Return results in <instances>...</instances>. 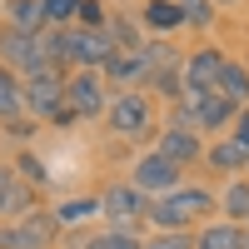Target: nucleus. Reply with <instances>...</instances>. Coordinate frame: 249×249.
Segmentation results:
<instances>
[{
    "label": "nucleus",
    "mask_w": 249,
    "mask_h": 249,
    "mask_svg": "<svg viewBox=\"0 0 249 249\" xmlns=\"http://www.w3.org/2000/svg\"><path fill=\"white\" fill-rule=\"evenodd\" d=\"M219 214L249 230V175H234V179H224V190H219Z\"/></svg>",
    "instance_id": "nucleus-17"
},
{
    "label": "nucleus",
    "mask_w": 249,
    "mask_h": 249,
    "mask_svg": "<svg viewBox=\"0 0 249 249\" xmlns=\"http://www.w3.org/2000/svg\"><path fill=\"white\" fill-rule=\"evenodd\" d=\"M0 65L15 70L20 80H25V75H40V70H55L50 55H45V40H40V35H20V30H10V25H0Z\"/></svg>",
    "instance_id": "nucleus-6"
},
{
    "label": "nucleus",
    "mask_w": 249,
    "mask_h": 249,
    "mask_svg": "<svg viewBox=\"0 0 249 249\" xmlns=\"http://www.w3.org/2000/svg\"><path fill=\"white\" fill-rule=\"evenodd\" d=\"M110 55H115V40L105 30L65 25V65H75V70H105Z\"/></svg>",
    "instance_id": "nucleus-8"
},
{
    "label": "nucleus",
    "mask_w": 249,
    "mask_h": 249,
    "mask_svg": "<svg viewBox=\"0 0 249 249\" xmlns=\"http://www.w3.org/2000/svg\"><path fill=\"white\" fill-rule=\"evenodd\" d=\"M40 210V190L15 170V164H0V224H15Z\"/></svg>",
    "instance_id": "nucleus-11"
},
{
    "label": "nucleus",
    "mask_w": 249,
    "mask_h": 249,
    "mask_svg": "<svg viewBox=\"0 0 249 249\" xmlns=\"http://www.w3.org/2000/svg\"><path fill=\"white\" fill-rule=\"evenodd\" d=\"M65 100H70V110H75V120L85 115V120H95V115H105L110 110V80L100 75V70H75L70 80H65Z\"/></svg>",
    "instance_id": "nucleus-10"
},
{
    "label": "nucleus",
    "mask_w": 249,
    "mask_h": 249,
    "mask_svg": "<svg viewBox=\"0 0 249 249\" xmlns=\"http://www.w3.org/2000/svg\"><path fill=\"white\" fill-rule=\"evenodd\" d=\"M234 140L249 150V105H244V110H239V120H234Z\"/></svg>",
    "instance_id": "nucleus-31"
},
{
    "label": "nucleus",
    "mask_w": 249,
    "mask_h": 249,
    "mask_svg": "<svg viewBox=\"0 0 249 249\" xmlns=\"http://www.w3.org/2000/svg\"><path fill=\"white\" fill-rule=\"evenodd\" d=\"M224 55L219 45H199V50H190V60H184V95H210L214 85H219V70H224ZM179 95V100H184Z\"/></svg>",
    "instance_id": "nucleus-13"
},
{
    "label": "nucleus",
    "mask_w": 249,
    "mask_h": 249,
    "mask_svg": "<svg viewBox=\"0 0 249 249\" xmlns=\"http://www.w3.org/2000/svg\"><path fill=\"white\" fill-rule=\"evenodd\" d=\"M105 124H110V135H120V140H144L155 130L150 95H144V90H120L110 100V110H105Z\"/></svg>",
    "instance_id": "nucleus-4"
},
{
    "label": "nucleus",
    "mask_w": 249,
    "mask_h": 249,
    "mask_svg": "<svg viewBox=\"0 0 249 249\" xmlns=\"http://www.w3.org/2000/svg\"><path fill=\"white\" fill-rule=\"evenodd\" d=\"M15 170L25 175V179L35 184V190H40V184H50V170H45V164H40L35 155H20V160H15Z\"/></svg>",
    "instance_id": "nucleus-29"
},
{
    "label": "nucleus",
    "mask_w": 249,
    "mask_h": 249,
    "mask_svg": "<svg viewBox=\"0 0 249 249\" xmlns=\"http://www.w3.org/2000/svg\"><path fill=\"white\" fill-rule=\"evenodd\" d=\"M105 0H80V15H75V25H85V30H105Z\"/></svg>",
    "instance_id": "nucleus-26"
},
{
    "label": "nucleus",
    "mask_w": 249,
    "mask_h": 249,
    "mask_svg": "<svg viewBox=\"0 0 249 249\" xmlns=\"http://www.w3.org/2000/svg\"><path fill=\"white\" fill-rule=\"evenodd\" d=\"M204 164H210L214 175H230V179H234V175L249 170V150H244L234 135H230V140H214L210 150H204Z\"/></svg>",
    "instance_id": "nucleus-15"
},
{
    "label": "nucleus",
    "mask_w": 249,
    "mask_h": 249,
    "mask_svg": "<svg viewBox=\"0 0 249 249\" xmlns=\"http://www.w3.org/2000/svg\"><path fill=\"white\" fill-rule=\"evenodd\" d=\"M85 249H144V239L135 230H105V234H95Z\"/></svg>",
    "instance_id": "nucleus-24"
},
{
    "label": "nucleus",
    "mask_w": 249,
    "mask_h": 249,
    "mask_svg": "<svg viewBox=\"0 0 249 249\" xmlns=\"http://www.w3.org/2000/svg\"><path fill=\"white\" fill-rule=\"evenodd\" d=\"M164 55H175V50H170V45H140V50H115V55H110V65L100 70V75H105L110 85H120V90H140L144 80L155 75V65H160Z\"/></svg>",
    "instance_id": "nucleus-5"
},
{
    "label": "nucleus",
    "mask_w": 249,
    "mask_h": 249,
    "mask_svg": "<svg viewBox=\"0 0 249 249\" xmlns=\"http://www.w3.org/2000/svg\"><path fill=\"white\" fill-rule=\"evenodd\" d=\"M5 135H10V140H20V144H25V140L35 135V124H30L25 115H20V120H10V124H5Z\"/></svg>",
    "instance_id": "nucleus-30"
},
{
    "label": "nucleus",
    "mask_w": 249,
    "mask_h": 249,
    "mask_svg": "<svg viewBox=\"0 0 249 249\" xmlns=\"http://www.w3.org/2000/svg\"><path fill=\"white\" fill-rule=\"evenodd\" d=\"M55 239H60L55 210H35L15 224H0V249H55Z\"/></svg>",
    "instance_id": "nucleus-7"
},
{
    "label": "nucleus",
    "mask_w": 249,
    "mask_h": 249,
    "mask_svg": "<svg viewBox=\"0 0 249 249\" xmlns=\"http://www.w3.org/2000/svg\"><path fill=\"white\" fill-rule=\"evenodd\" d=\"M105 35L115 40V50H140L144 45V25L135 15H124V10H110L105 15Z\"/></svg>",
    "instance_id": "nucleus-19"
},
{
    "label": "nucleus",
    "mask_w": 249,
    "mask_h": 249,
    "mask_svg": "<svg viewBox=\"0 0 249 249\" xmlns=\"http://www.w3.org/2000/svg\"><path fill=\"white\" fill-rule=\"evenodd\" d=\"M219 95H230L234 100V105L244 110L249 105V70L239 65V60H224V70H219V85H214Z\"/></svg>",
    "instance_id": "nucleus-23"
},
{
    "label": "nucleus",
    "mask_w": 249,
    "mask_h": 249,
    "mask_svg": "<svg viewBox=\"0 0 249 249\" xmlns=\"http://www.w3.org/2000/svg\"><path fill=\"white\" fill-rule=\"evenodd\" d=\"M140 25L144 30H155V35H175L184 25V10H179V0H150L140 15Z\"/></svg>",
    "instance_id": "nucleus-18"
},
{
    "label": "nucleus",
    "mask_w": 249,
    "mask_h": 249,
    "mask_svg": "<svg viewBox=\"0 0 249 249\" xmlns=\"http://www.w3.org/2000/svg\"><path fill=\"white\" fill-rule=\"evenodd\" d=\"M0 25H10V30H20V35H40V30H50L45 25V5L40 0H5L0 5Z\"/></svg>",
    "instance_id": "nucleus-16"
},
{
    "label": "nucleus",
    "mask_w": 249,
    "mask_h": 249,
    "mask_svg": "<svg viewBox=\"0 0 249 249\" xmlns=\"http://www.w3.org/2000/svg\"><path fill=\"white\" fill-rule=\"evenodd\" d=\"M195 249H244V224H234V219L204 224L195 234Z\"/></svg>",
    "instance_id": "nucleus-21"
},
{
    "label": "nucleus",
    "mask_w": 249,
    "mask_h": 249,
    "mask_svg": "<svg viewBox=\"0 0 249 249\" xmlns=\"http://www.w3.org/2000/svg\"><path fill=\"white\" fill-rule=\"evenodd\" d=\"M144 249H195V234H184V230H160L155 239H144Z\"/></svg>",
    "instance_id": "nucleus-27"
},
{
    "label": "nucleus",
    "mask_w": 249,
    "mask_h": 249,
    "mask_svg": "<svg viewBox=\"0 0 249 249\" xmlns=\"http://www.w3.org/2000/svg\"><path fill=\"white\" fill-rule=\"evenodd\" d=\"M95 214H100V195H80V199H60V204H55V219H60V230L90 224Z\"/></svg>",
    "instance_id": "nucleus-22"
},
{
    "label": "nucleus",
    "mask_w": 249,
    "mask_h": 249,
    "mask_svg": "<svg viewBox=\"0 0 249 249\" xmlns=\"http://www.w3.org/2000/svg\"><path fill=\"white\" fill-rule=\"evenodd\" d=\"M244 249H249V230H244Z\"/></svg>",
    "instance_id": "nucleus-32"
},
{
    "label": "nucleus",
    "mask_w": 249,
    "mask_h": 249,
    "mask_svg": "<svg viewBox=\"0 0 249 249\" xmlns=\"http://www.w3.org/2000/svg\"><path fill=\"white\" fill-rule=\"evenodd\" d=\"M40 5H45V25L50 30H65L70 20L80 15V0H40Z\"/></svg>",
    "instance_id": "nucleus-25"
},
{
    "label": "nucleus",
    "mask_w": 249,
    "mask_h": 249,
    "mask_svg": "<svg viewBox=\"0 0 249 249\" xmlns=\"http://www.w3.org/2000/svg\"><path fill=\"white\" fill-rule=\"evenodd\" d=\"M25 115L30 120H55V124H70L75 120L70 100H65V75H60V70L25 75Z\"/></svg>",
    "instance_id": "nucleus-2"
},
{
    "label": "nucleus",
    "mask_w": 249,
    "mask_h": 249,
    "mask_svg": "<svg viewBox=\"0 0 249 249\" xmlns=\"http://www.w3.org/2000/svg\"><path fill=\"white\" fill-rule=\"evenodd\" d=\"M130 184H135V190H144L150 199H160V195H170V190H179V184H184V164H175L170 155L150 150V155H140V160H135Z\"/></svg>",
    "instance_id": "nucleus-9"
},
{
    "label": "nucleus",
    "mask_w": 249,
    "mask_h": 249,
    "mask_svg": "<svg viewBox=\"0 0 249 249\" xmlns=\"http://www.w3.org/2000/svg\"><path fill=\"white\" fill-rule=\"evenodd\" d=\"M184 10V25H210L214 20V0H179Z\"/></svg>",
    "instance_id": "nucleus-28"
},
{
    "label": "nucleus",
    "mask_w": 249,
    "mask_h": 249,
    "mask_svg": "<svg viewBox=\"0 0 249 249\" xmlns=\"http://www.w3.org/2000/svg\"><path fill=\"white\" fill-rule=\"evenodd\" d=\"M214 195L210 190H195V184H179V190H170V195H160L155 204H150V224L155 230H190L195 219H204V214H214Z\"/></svg>",
    "instance_id": "nucleus-1"
},
{
    "label": "nucleus",
    "mask_w": 249,
    "mask_h": 249,
    "mask_svg": "<svg viewBox=\"0 0 249 249\" xmlns=\"http://www.w3.org/2000/svg\"><path fill=\"white\" fill-rule=\"evenodd\" d=\"M20 115H25V80L0 65V124H10Z\"/></svg>",
    "instance_id": "nucleus-20"
},
{
    "label": "nucleus",
    "mask_w": 249,
    "mask_h": 249,
    "mask_svg": "<svg viewBox=\"0 0 249 249\" xmlns=\"http://www.w3.org/2000/svg\"><path fill=\"white\" fill-rule=\"evenodd\" d=\"M179 105H184V124H195V130H224L230 120H239V105H234L230 95H219V90H210V95H184Z\"/></svg>",
    "instance_id": "nucleus-12"
},
{
    "label": "nucleus",
    "mask_w": 249,
    "mask_h": 249,
    "mask_svg": "<svg viewBox=\"0 0 249 249\" xmlns=\"http://www.w3.org/2000/svg\"><path fill=\"white\" fill-rule=\"evenodd\" d=\"M214 5H230V0H214Z\"/></svg>",
    "instance_id": "nucleus-33"
},
{
    "label": "nucleus",
    "mask_w": 249,
    "mask_h": 249,
    "mask_svg": "<svg viewBox=\"0 0 249 249\" xmlns=\"http://www.w3.org/2000/svg\"><path fill=\"white\" fill-rule=\"evenodd\" d=\"M160 155H170L175 164H190V160H204V144H199V135H195V124H170V130L160 135V144H155Z\"/></svg>",
    "instance_id": "nucleus-14"
},
{
    "label": "nucleus",
    "mask_w": 249,
    "mask_h": 249,
    "mask_svg": "<svg viewBox=\"0 0 249 249\" xmlns=\"http://www.w3.org/2000/svg\"><path fill=\"white\" fill-rule=\"evenodd\" d=\"M150 195L135 190L130 179H115L100 190V219L110 224V230H140V219H150Z\"/></svg>",
    "instance_id": "nucleus-3"
}]
</instances>
